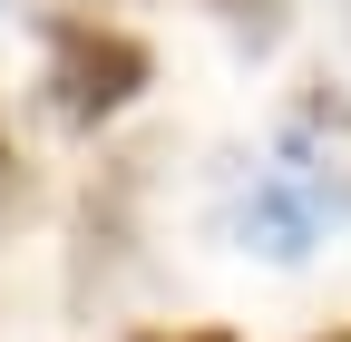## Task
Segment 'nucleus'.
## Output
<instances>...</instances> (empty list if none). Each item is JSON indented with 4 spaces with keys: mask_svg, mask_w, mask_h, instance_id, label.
Wrapping results in <instances>:
<instances>
[{
    "mask_svg": "<svg viewBox=\"0 0 351 342\" xmlns=\"http://www.w3.org/2000/svg\"><path fill=\"white\" fill-rule=\"evenodd\" d=\"M332 216H341V166L313 137H283V166L234 205V235H244V254H263V264H302Z\"/></svg>",
    "mask_w": 351,
    "mask_h": 342,
    "instance_id": "nucleus-1",
    "label": "nucleus"
},
{
    "mask_svg": "<svg viewBox=\"0 0 351 342\" xmlns=\"http://www.w3.org/2000/svg\"><path fill=\"white\" fill-rule=\"evenodd\" d=\"M147 39H127L108 20H49V108L69 127H98L147 89Z\"/></svg>",
    "mask_w": 351,
    "mask_h": 342,
    "instance_id": "nucleus-2",
    "label": "nucleus"
},
{
    "mask_svg": "<svg viewBox=\"0 0 351 342\" xmlns=\"http://www.w3.org/2000/svg\"><path fill=\"white\" fill-rule=\"evenodd\" d=\"M137 342H234V332H215V323H205V332H137Z\"/></svg>",
    "mask_w": 351,
    "mask_h": 342,
    "instance_id": "nucleus-3",
    "label": "nucleus"
},
{
    "mask_svg": "<svg viewBox=\"0 0 351 342\" xmlns=\"http://www.w3.org/2000/svg\"><path fill=\"white\" fill-rule=\"evenodd\" d=\"M20 186V157H10V127H0V196Z\"/></svg>",
    "mask_w": 351,
    "mask_h": 342,
    "instance_id": "nucleus-4",
    "label": "nucleus"
},
{
    "mask_svg": "<svg viewBox=\"0 0 351 342\" xmlns=\"http://www.w3.org/2000/svg\"><path fill=\"white\" fill-rule=\"evenodd\" d=\"M332 342H351V332H332Z\"/></svg>",
    "mask_w": 351,
    "mask_h": 342,
    "instance_id": "nucleus-5",
    "label": "nucleus"
}]
</instances>
